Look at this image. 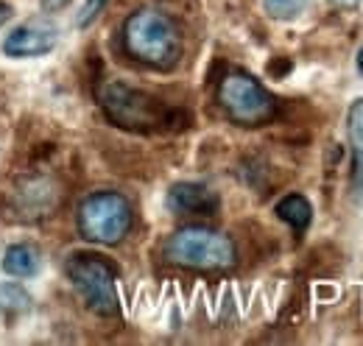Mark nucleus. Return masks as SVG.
<instances>
[{
    "label": "nucleus",
    "mask_w": 363,
    "mask_h": 346,
    "mask_svg": "<svg viewBox=\"0 0 363 346\" xmlns=\"http://www.w3.org/2000/svg\"><path fill=\"white\" fill-rule=\"evenodd\" d=\"M123 45L129 56L157 70H171L182 56V37L177 23L157 9H140L126 20Z\"/></svg>",
    "instance_id": "nucleus-1"
},
{
    "label": "nucleus",
    "mask_w": 363,
    "mask_h": 346,
    "mask_svg": "<svg viewBox=\"0 0 363 346\" xmlns=\"http://www.w3.org/2000/svg\"><path fill=\"white\" fill-rule=\"evenodd\" d=\"M101 109L106 118L129 131H157L174 123V112L154 95L129 86L126 82H104L98 89Z\"/></svg>",
    "instance_id": "nucleus-2"
},
{
    "label": "nucleus",
    "mask_w": 363,
    "mask_h": 346,
    "mask_svg": "<svg viewBox=\"0 0 363 346\" xmlns=\"http://www.w3.org/2000/svg\"><path fill=\"white\" fill-rule=\"evenodd\" d=\"M165 260L190 271H227L235 265V243L207 226L177 229L165 243Z\"/></svg>",
    "instance_id": "nucleus-3"
},
{
    "label": "nucleus",
    "mask_w": 363,
    "mask_h": 346,
    "mask_svg": "<svg viewBox=\"0 0 363 346\" xmlns=\"http://www.w3.org/2000/svg\"><path fill=\"white\" fill-rule=\"evenodd\" d=\"M218 104L238 126H263L277 115L274 95L249 73H229L218 84Z\"/></svg>",
    "instance_id": "nucleus-4"
},
{
    "label": "nucleus",
    "mask_w": 363,
    "mask_h": 346,
    "mask_svg": "<svg viewBox=\"0 0 363 346\" xmlns=\"http://www.w3.org/2000/svg\"><path fill=\"white\" fill-rule=\"evenodd\" d=\"M132 229V204L121 193H92L79 207V232L92 243L115 246Z\"/></svg>",
    "instance_id": "nucleus-5"
},
{
    "label": "nucleus",
    "mask_w": 363,
    "mask_h": 346,
    "mask_svg": "<svg viewBox=\"0 0 363 346\" xmlns=\"http://www.w3.org/2000/svg\"><path fill=\"white\" fill-rule=\"evenodd\" d=\"M67 277L73 288L82 294L92 313L98 316H118L121 299H118V277L115 268L101 255H76L67 262Z\"/></svg>",
    "instance_id": "nucleus-6"
},
{
    "label": "nucleus",
    "mask_w": 363,
    "mask_h": 346,
    "mask_svg": "<svg viewBox=\"0 0 363 346\" xmlns=\"http://www.w3.org/2000/svg\"><path fill=\"white\" fill-rule=\"evenodd\" d=\"M168 210L179 216H213L218 210V196L196 182H179L168 190Z\"/></svg>",
    "instance_id": "nucleus-7"
},
{
    "label": "nucleus",
    "mask_w": 363,
    "mask_h": 346,
    "mask_svg": "<svg viewBox=\"0 0 363 346\" xmlns=\"http://www.w3.org/2000/svg\"><path fill=\"white\" fill-rule=\"evenodd\" d=\"M56 48V34L45 26H20L3 40V53L14 59L45 56Z\"/></svg>",
    "instance_id": "nucleus-8"
},
{
    "label": "nucleus",
    "mask_w": 363,
    "mask_h": 346,
    "mask_svg": "<svg viewBox=\"0 0 363 346\" xmlns=\"http://www.w3.org/2000/svg\"><path fill=\"white\" fill-rule=\"evenodd\" d=\"M347 126L352 143V190L358 193V199H363V98L350 106Z\"/></svg>",
    "instance_id": "nucleus-9"
},
{
    "label": "nucleus",
    "mask_w": 363,
    "mask_h": 346,
    "mask_svg": "<svg viewBox=\"0 0 363 346\" xmlns=\"http://www.w3.org/2000/svg\"><path fill=\"white\" fill-rule=\"evenodd\" d=\"M277 216L282 218L294 232H305L313 221V207L305 196H285L279 204H277Z\"/></svg>",
    "instance_id": "nucleus-10"
},
{
    "label": "nucleus",
    "mask_w": 363,
    "mask_h": 346,
    "mask_svg": "<svg viewBox=\"0 0 363 346\" xmlns=\"http://www.w3.org/2000/svg\"><path fill=\"white\" fill-rule=\"evenodd\" d=\"M37 268H40V255H37V249L23 246V243L6 249V255H3V271H6V274H11V277H31Z\"/></svg>",
    "instance_id": "nucleus-11"
},
{
    "label": "nucleus",
    "mask_w": 363,
    "mask_h": 346,
    "mask_svg": "<svg viewBox=\"0 0 363 346\" xmlns=\"http://www.w3.org/2000/svg\"><path fill=\"white\" fill-rule=\"evenodd\" d=\"M311 0H266V11L274 20H291L308 9Z\"/></svg>",
    "instance_id": "nucleus-12"
},
{
    "label": "nucleus",
    "mask_w": 363,
    "mask_h": 346,
    "mask_svg": "<svg viewBox=\"0 0 363 346\" xmlns=\"http://www.w3.org/2000/svg\"><path fill=\"white\" fill-rule=\"evenodd\" d=\"M106 3H109V0H84L82 11H79V17H76V26H79V28L92 26V23L98 20V14L104 11V6H106Z\"/></svg>",
    "instance_id": "nucleus-13"
},
{
    "label": "nucleus",
    "mask_w": 363,
    "mask_h": 346,
    "mask_svg": "<svg viewBox=\"0 0 363 346\" xmlns=\"http://www.w3.org/2000/svg\"><path fill=\"white\" fill-rule=\"evenodd\" d=\"M70 0H43V6H45V11H62L65 6H67Z\"/></svg>",
    "instance_id": "nucleus-14"
},
{
    "label": "nucleus",
    "mask_w": 363,
    "mask_h": 346,
    "mask_svg": "<svg viewBox=\"0 0 363 346\" xmlns=\"http://www.w3.org/2000/svg\"><path fill=\"white\" fill-rule=\"evenodd\" d=\"M9 17H11V6L0 0V26H3V23H9Z\"/></svg>",
    "instance_id": "nucleus-15"
},
{
    "label": "nucleus",
    "mask_w": 363,
    "mask_h": 346,
    "mask_svg": "<svg viewBox=\"0 0 363 346\" xmlns=\"http://www.w3.org/2000/svg\"><path fill=\"white\" fill-rule=\"evenodd\" d=\"M358 70H361V73H363V48H361V50H358Z\"/></svg>",
    "instance_id": "nucleus-16"
},
{
    "label": "nucleus",
    "mask_w": 363,
    "mask_h": 346,
    "mask_svg": "<svg viewBox=\"0 0 363 346\" xmlns=\"http://www.w3.org/2000/svg\"><path fill=\"white\" fill-rule=\"evenodd\" d=\"M341 3H347V6H355V3H361V0H341Z\"/></svg>",
    "instance_id": "nucleus-17"
}]
</instances>
